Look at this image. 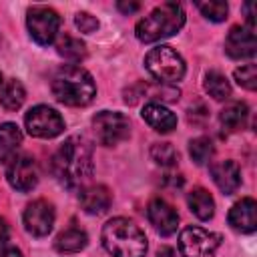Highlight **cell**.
Returning a JSON list of instances; mask_svg holds the SVG:
<instances>
[{"label":"cell","mask_w":257,"mask_h":257,"mask_svg":"<svg viewBox=\"0 0 257 257\" xmlns=\"http://www.w3.org/2000/svg\"><path fill=\"white\" fill-rule=\"evenodd\" d=\"M92 149L82 137H68L52 157V173L66 187H78L92 175Z\"/></svg>","instance_id":"6da1fadb"},{"label":"cell","mask_w":257,"mask_h":257,"mask_svg":"<svg viewBox=\"0 0 257 257\" xmlns=\"http://www.w3.org/2000/svg\"><path fill=\"white\" fill-rule=\"evenodd\" d=\"M52 94L62 104L86 106L92 102L96 94V86L90 72H86L80 66L66 64L58 68L56 74L52 76Z\"/></svg>","instance_id":"7a4b0ae2"},{"label":"cell","mask_w":257,"mask_h":257,"mask_svg":"<svg viewBox=\"0 0 257 257\" xmlns=\"http://www.w3.org/2000/svg\"><path fill=\"white\" fill-rule=\"evenodd\" d=\"M102 245L112 257H145L147 237L131 219L114 217L102 227Z\"/></svg>","instance_id":"3957f363"},{"label":"cell","mask_w":257,"mask_h":257,"mask_svg":"<svg viewBox=\"0 0 257 257\" xmlns=\"http://www.w3.org/2000/svg\"><path fill=\"white\" fill-rule=\"evenodd\" d=\"M185 24V10L179 2H165L137 22L135 34L141 42H159L177 34Z\"/></svg>","instance_id":"277c9868"},{"label":"cell","mask_w":257,"mask_h":257,"mask_svg":"<svg viewBox=\"0 0 257 257\" xmlns=\"http://www.w3.org/2000/svg\"><path fill=\"white\" fill-rule=\"evenodd\" d=\"M145 66L163 84L179 82L185 76V70H187L183 56L171 46L151 48L145 56Z\"/></svg>","instance_id":"5b68a950"},{"label":"cell","mask_w":257,"mask_h":257,"mask_svg":"<svg viewBox=\"0 0 257 257\" xmlns=\"http://www.w3.org/2000/svg\"><path fill=\"white\" fill-rule=\"evenodd\" d=\"M221 245V235L211 233L203 227H185L179 235L181 257H215Z\"/></svg>","instance_id":"8992f818"},{"label":"cell","mask_w":257,"mask_h":257,"mask_svg":"<svg viewBox=\"0 0 257 257\" xmlns=\"http://www.w3.org/2000/svg\"><path fill=\"white\" fill-rule=\"evenodd\" d=\"M92 128L100 145L114 147L131 135V120L116 110H100L92 118Z\"/></svg>","instance_id":"52a82bcc"},{"label":"cell","mask_w":257,"mask_h":257,"mask_svg":"<svg viewBox=\"0 0 257 257\" xmlns=\"http://www.w3.org/2000/svg\"><path fill=\"white\" fill-rule=\"evenodd\" d=\"M26 131L36 139H54L64 131V118L52 106L38 104L30 108L24 116Z\"/></svg>","instance_id":"ba28073f"},{"label":"cell","mask_w":257,"mask_h":257,"mask_svg":"<svg viewBox=\"0 0 257 257\" xmlns=\"http://www.w3.org/2000/svg\"><path fill=\"white\" fill-rule=\"evenodd\" d=\"M26 26L34 42L46 46L54 42L60 28V16L48 6H32L26 14Z\"/></svg>","instance_id":"9c48e42d"},{"label":"cell","mask_w":257,"mask_h":257,"mask_svg":"<svg viewBox=\"0 0 257 257\" xmlns=\"http://www.w3.org/2000/svg\"><path fill=\"white\" fill-rule=\"evenodd\" d=\"M6 179L8 183L16 189V191H32L38 183V169H36V163L32 157L28 155H20V157H14L10 163H8V169H6Z\"/></svg>","instance_id":"30bf717a"},{"label":"cell","mask_w":257,"mask_h":257,"mask_svg":"<svg viewBox=\"0 0 257 257\" xmlns=\"http://www.w3.org/2000/svg\"><path fill=\"white\" fill-rule=\"evenodd\" d=\"M24 227L34 237H44L54 227V209L48 201L38 199L32 201L24 209Z\"/></svg>","instance_id":"8fae6325"},{"label":"cell","mask_w":257,"mask_h":257,"mask_svg":"<svg viewBox=\"0 0 257 257\" xmlns=\"http://www.w3.org/2000/svg\"><path fill=\"white\" fill-rule=\"evenodd\" d=\"M257 50V38L249 26H233L225 38V52L231 58H251Z\"/></svg>","instance_id":"7c38bea8"},{"label":"cell","mask_w":257,"mask_h":257,"mask_svg":"<svg viewBox=\"0 0 257 257\" xmlns=\"http://www.w3.org/2000/svg\"><path fill=\"white\" fill-rule=\"evenodd\" d=\"M147 215H149V221L153 223V227L163 235V237H169L177 231V225H179V215L175 211L173 205H169L165 199H153L147 207Z\"/></svg>","instance_id":"4fadbf2b"},{"label":"cell","mask_w":257,"mask_h":257,"mask_svg":"<svg viewBox=\"0 0 257 257\" xmlns=\"http://www.w3.org/2000/svg\"><path fill=\"white\" fill-rule=\"evenodd\" d=\"M229 225L239 233H253L257 229V203L251 197H243L229 211Z\"/></svg>","instance_id":"5bb4252c"},{"label":"cell","mask_w":257,"mask_h":257,"mask_svg":"<svg viewBox=\"0 0 257 257\" xmlns=\"http://www.w3.org/2000/svg\"><path fill=\"white\" fill-rule=\"evenodd\" d=\"M211 177L213 183L219 187L221 193L233 195L241 185V171L235 161H217L211 165Z\"/></svg>","instance_id":"9a60e30c"},{"label":"cell","mask_w":257,"mask_h":257,"mask_svg":"<svg viewBox=\"0 0 257 257\" xmlns=\"http://www.w3.org/2000/svg\"><path fill=\"white\" fill-rule=\"evenodd\" d=\"M80 199V205L82 209L88 213V215H102L108 207H110V191L104 187V185H90V187H84L78 195Z\"/></svg>","instance_id":"2e32d148"},{"label":"cell","mask_w":257,"mask_h":257,"mask_svg":"<svg viewBox=\"0 0 257 257\" xmlns=\"http://www.w3.org/2000/svg\"><path fill=\"white\" fill-rule=\"evenodd\" d=\"M143 118L149 126H153L157 133H171L177 126V116L159 102H147L143 106Z\"/></svg>","instance_id":"e0dca14e"},{"label":"cell","mask_w":257,"mask_h":257,"mask_svg":"<svg viewBox=\"0 0 257 257\" xmlns=\"http://www.w3.org/2000/svg\"><path fill=\"white\" fill-rule=\"evenodd\" d=\"M22 143V133L14 122L0 124V161L10 163L16 157V151Z\"/></svg>","instance_id":"ac0fdd59"},{"label":"cell","mask_w":257,"mask_h":257,"mask_svg":"<svg viewBox=\"0 0 257 257\" xmlns=\"http://www.w3.org/2000/svg\"><path fill=\"white\" fill-rule=\"evenodd\" d=\"M187 203H189L191 213L197 219H201V221H209L215 215V201H213L211 193L205 191V189H201V187H197V189H193L189 193Z\"/></svg>","instance_id":"d6986e66"},{"label":"cell","mask_w":257,"mask_h":257,"mask_svg":"<svg viewBox=\"0 0 257 257\" xmlns=\"http://www.w3.org/2000/svg\"><path fill=\"white\" fill-rule=\"evenodd\" d=\"M247 116H249V108H247L245 102H231V104H227L221 110L219 120H221L223 128H227V131L233 133V131H239V128L245 126Z\"/></svg>","instance_id":"ffe728a7"},{"label":"cell","mask_w":257,"mask_h":257,"mask_svg":"<svg viewBox=\"0 0 257 257\" xmlns=\"http://www.w3.org/2000/svg\"><path fill=\"white\" fill-rule=\"evenodd\" d=\"M88 243V235L76 227H70L66 231H62L56 241H54V249L60 253H76L80 249H84Z\"/></svg>","instance_id":"44dd1931"},{"label":"cell","mask_w":257,"mask_h":257,"mask_svg":"<svg viewBox=\"0 0 257 257\" xmlns=\"http://www.w3.org/2000/svg\"><path fill=\"white\" fill-rule=\"evenodd\" d=\"M56 52L62 58H68L72 62H78V60H82L86 56V46H84V42L80 38L70 36V34H62L56 40Z\"/></svg>","instance_id":"7402d4cb"},{"label":"cell","mask_w":257,"mask_h":257,"mask_svg":"<svg viewBox=\"0 0 257 257\" xmlns=\"http://www.w3.org/2000/svg\"><path fill=\"white\" fill-rule=\"evenodd\" d=\"M24 98H26V90H24L22 82L16 80V78L8 80L2 88V92H0V104L6 110H18L22 106Z\"/></svg>","instance_id":"603a6c76"},{"label":"cell","mask_w":257,"mask_h":257,"mask_svg":"<svg viewBox=\"0 0 257 257\" xmlns=\"http://www.w3.org/2000/svg\"><path fill=\"white\" fill-rule=\"evenodd\" d=\"M205 90L215 98V100H227L231 96V84L225 74L211 70L205 74Z\"/></svg>","instance_id":"cb8c5ba5"},{"label":"cell","mask_w":257,"mask_h":257,"mask_svg":"<svg viewBox=\"0 0 257 257\" xmlns=\"http://www.w3.org/2000/svg\"><path fill=\"white\" fill-rule=\"evenodd\" d=\"M179 88L171 86V84H147L145 82V98H151V102H173V100H179Z\"/></svg>","instance_id":"d4e9b609"},{"label":"cell","mask_w":257,"mask_h":257,"mask_svg":"<svg viewBox=\"0 0 257 257\" xmlns=\"http://www.w3.org/2000/svg\"><path fill=\"white\" fill-rule=\"evenodd\" d=\"M215 153V147L209 137H197L189 143V155L195 161V165H205Z\"/></svg>","instance_id":"484cf974"},{"label":"cell","mask_w":257,"mask_h":257,"mask_svg":"<svg viewBox=\"0 0 257 257\" xmlns=\"http://www.w3.org/2000/svg\"><path fill=\"white\" fill-rule=\"evenodd\" d=\"M151 157L161 167H175L179 161V153L171 143H155L151 147Z\"/></svg>","instance_id":"4316f807"},{"label":"cell","mask_w":257,"mask_h":257,"mask_svg":"<svg viewBox=\"0 0 257 257\" xmlns=\"http://www.w3.org/2000/svg\"><path fill=\"white\" fill-rule=\"evenodd\" d=\"M197 8L211 22H223L229 12V6L225 2H217V0L215 2H197Z\"/></svg>","instance_id":"83f0119b"},{"label":"cell","mask_w":257,"mask_h":257,"mask_svg":"<svg viewBox=\"0 0 257 257\" xmlns=\"http://www.w3.org/2000/svg\"><path fill=\"white\" fill-rule=\"evenodd\" d=\"M233 76H235L239 86H243L247 90H255L257 88V66L255 64H243V66L235 68Z\"/></svg>","instance_id":"f1b7e54d"},{"label":"cell","mask_w":257,"mask_h":257,"mask_svg":"<svg viewBox=\"0 0 257 257\" xmlns=\"http://www.w3.org/2000/svg\"><path fill=\"white\" fill-rule=\"evenodd\" d=\"M74 22H76L78 30L84 32V34H92V32H96V28H98V20H96L92 14H88V12H78V14L74 16Z\"/></svg>","instance_id":"f546056e"},{"label":"cell","mask_w":257,"mask_h":257,"mask_svg":"<svg viewBox=\"0 0 257 257\" xmlns=\"http://www.w3.org/2000/svg\"><path fill=\"white\" fill-rule=\"evenodd\" d=\"M116 8L122 14H133V12H137L141 8V4L139 2H124V0H120V2H116Z\"/></svg>","instance_id":"4dcf8cb0"},{"label":"cell","mask_w":257,"mask_h":257,"mask_svg":"<svg viewBox=\"0 0 257 257\" xmlns=\"http://www.w3.org/2000/svg\"><path fill=\"white\" fill-rule=\"evenodd\" d=\"M157 257H177V253H175V249H173V247H167V245H163V247H159V251H157Z\"/></svg>","instance_id":"1f68e13d"},{"label":"cell","mask_w":257,"mask_h":257,"mask_svg":"<svg viewBox=\"0 0 257 257\" xmlns=\"http://www.w3.org/2000/svg\"><path fill=\"white\" fill-rule=\"evenodd\" d=\"M6 239H8V225H6V221L0 217V245H4Z\"/></svg>","instance_id":"d6a6232c"},{"label":"cell","mask_w":257,"mask_h":257,"mask_svg":"<svg viewBox=\"0 0 257 257\" xmlns=\"http://www.w3.org/2000/svg\"><path fill=\"white\" fill-rule=\"evenodd\" d=\"M0 257H22V253L16 247H8V249L0 251Z\"/></svg>","instance_id":"836d02e7"},{"label":"cell","mask_w":257,"mask_h":257,"mask_svg":"<svg viewBox=\"0 0 257 257\" xmlns=\"http://www.w3.org/2000/svg\"><path fill=\"white\" fill-rule=\"evenodd\" d=\"M0 82H2V74H0Z\"/></svg>","instance_id":"e575fe53"}]
</instances>
